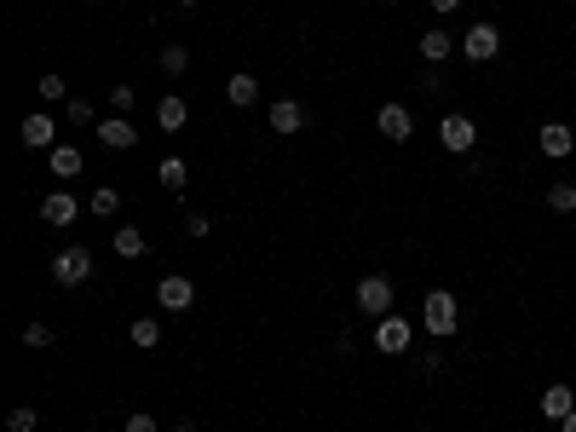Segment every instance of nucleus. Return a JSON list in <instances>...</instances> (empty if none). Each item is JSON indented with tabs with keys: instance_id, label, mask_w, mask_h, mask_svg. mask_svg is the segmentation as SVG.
Wrapping results in <instances>:
<instances>
[{
	"instance_id": "nucleus-1",
	"label": "nucleus",
	"mask_w": 576,
	"mask_h": 432,
	"mask_svg": "<svg viewBox=\"0 0 576 432\" xmlns=\"http://www.w3.org/2000/svg\"><path fill=\"white\" fill-rule=\"evenodd\" d=\"M392 295H398V288H392V277H386V271H369L364 283H357V312L381 323L386 312H392Z\"/></svg>"
},
{
	"instance_id": "nucleus-2",
	"label": "nucleus",
	"mask_w": 576,
	"mask_h": 432,
	"mask_svg": "<svg viewBox=\"0 0 576 432\" xmlns=\"http://www.w3.org/2000/svg\"><path fill=\"white\" fill-rule=\"evenodd\" d=\"M456 323H461V312H456V295H449V288H432L427 295V305H421V329L427 334H456Z\"/></svg>"
},
{
	"instance_id": "nucleus-3",
	"label": "nucleus",
	"mask_w": 576,
	"mask_h": 432,
	"mask_svg": "<svg viewBox=\"0 0 576 432\" xmlns=\"http://www.w3.org/2000/svg\"><path fill=\"white\" fill-rule=\"evenodd\" d=\"M439 145L449 150V156H467V150L478 145V121L461 116V110H449V116L439 121Z\"/></svg>"
},
{
	"instance_id": "nucleus-4",
	"label": "nucleus",
	"mask_w": 576,
	"mask_h": 432,
	"mask_svg": "<svg viewBox=\"0 0 576 432\" xmlns=\"http://www.w3.org/2000/svg\"><path fill=\"white\" fill-rule=\"evenodd\" d=\"M156 305H162V312H191V305H196V283L179 277V271H167L162 283H156Z\"/></svg>"
},
{
	"instance_id": "nucleus-5",
	"label": "nucleus",
	"mask_w": 576,
	"mask_h": 432,
	"mask_svg": "<svg viewBox=\"0 0 576 432\" xmlns=\"http://www.w3.org/2000/svg\"><path fill=\"white\" fill-rule=\"evenodd\" d=\"M87 277H92V254L87 249H64V254L52 259V283L58 288H81Z\"/></svg>"
},
{
	"instance_id": "nucleus-6",
	"label": "nucleus",
	"mask_w": 576,
	"mask_h": 432,
	"mask_svg": "<svg viewBox=\"0 0 576 432\" xmlns=\"http://www.w3.org/2000/svg\"><path fill=\"white\" fill-rule=\"evenodd\" d=\"M410 341H415V329H410V317H398V312H386V317L375 323V346L386 352V358H398V352H410Z\"/></svg>"
},
{
	"instance_id": "nucleus-7",
	"label": "nucleus",
	"mask_w": 576,
	"mask_h": 432,
	"mask_svg": "<svg viewBox=\"0 0 576 432\" xmlns=\"http://www.w3.org/2000/svg\"><path fill=\"white\" fill-rule=\"evenodd\" d=\"M461 52L473 58V64H490V58L502 52V35H496V23H473V29L461 35Z\"/></svg>"
},
{
	"instance_id": "nucleus-8",
	"label": "nucleus",
	"mask_w": 576,
	"mask_h": 432,
	"mask_svg": "<svg viewBox=\"0 0 576 432\" xmlns=\"http://www.w3.org/2000/svg\"><path fill=\"white\" fill-rule=\"evenodd\" d=\"M266 121H271V133H277V138H294V133L306 127V104H300V99H277Z\"/></svg>"
},
{
	"instance_id": "nucleus-9",
	"label": "nucleus",
	"mask_w": 576,
	"mask_h": 432,
	"mask_svg": "<svg viewBox=\"0 0 576 432\" xmlns=\"http://www.w3.org/2000/svg\"><path fill=\"white\" fill-rule=\"evenodd\" d=\"M18 138H24V150H52V145H58V121L35 110V116H24Z\"/></svg>"
},
{
	"instance_id": "nucleus-10",
	"label": "nucleus",
	"mask_w": 576,
	"mask_h": 432,
	"mask_svg": "<svg viewBox=\"0 0 576 432\" xmlns=\"http://www.w3.org/2000/svg\"><path fill=\"white\" fill-rule=\"evenodd\" d=\"M41 220L64 230V225H75V220H81V202H75V196H64V191H52V196L41 202Z\"/></svg>"
},
{
	"instance_id": "nucleus-11",
	"label": "nucleus",
	"mask_w": 576,
	"mask_h": 432,
	"mask_svg": "<svg viewBox=\"0 0 576 432\" xmlns=\"http://www.w3.org/2000/svg\"><path fill=\"white\" fill-rule=\"evenodd\" d=\"M375 127L392 138V145H403V138L415 133V121H410V110H403V104H381V116H375Z\"/></svg>"
},
{
	"instance_id": "nucleus-12",
	"label": "nucleus",
	"mask_w": 576,
	"mask_h": 432,
	"mask_svg": "<svg viewBox=\"0 0 576 432\" xmlns=\"http://www.w3.org/2000/svg\"><path fill=\"white\" fill-rule=\"evenodd\" d=\"M99 138H104L110 150H133V145H138V127H133L127 116H104V121H99Z\"/></svg>"
},
{
	"instance_id": "nucleus-13",
	"label": "nucleus",
	"mask_w": 576,
	"mask_h": 432,
	"mask_svg": "<svg viewBox=\"0 0 576 432\" xmlns=\"http://www.w3.org/2000/svg\"><path fill=\"white\" fill-rule=\"evenodd\" d=\"M576 150V133L565 127V121H548V127H542V156H553V162H565Z\"/></svg>"
},
{
	"instance_id": "nucleus-14",
	"label": "nucleus",
	"mask_w": 576,
	"mask_h": 432,
	"mask_svg": "<svg viewBox=\"0 0 576 432\" xmlns=\"http://www.w3.org/2000/svg\"><path fill=\"white\" fill-rule=\"evenodd\" d=\"M184 121H191L184 99H174V92H167V99L156 104V127H162V133H184Z\"/></svg>"
},
{
	"instance_id": "nucleus-15",
	"label": "nucleus",
	"mask_w": 576,
	"mask_h": 432,
	"mask_svg": "<svg viewBox=\"0 0 576 432\" xmlns=\"http://www.w3.org/2000/svg\"><path fill=\"white\" fill-rule=\"evenodd\" d=\"M46 167H52V179H75V174H81V150H75V145H52V150H46Z\"/></svg>"
},
{
	"instance_id": "nucleus-16",
	"label": "nucleus",
	"mask_w": 576,
	"mask_h": 432,
	"mask_svg": "<svg viewBox=\"0 0 576 432\" xmlns=\"http://www.w3.org/2000/svg\"><path fill=\"white\" fill-rule=\"evenodd\" d=\"M225 99L231 104H237V110H248V104H260V75H231V81H225Z\"/></svg>"
},
{
	"instance_id": "nucleus-17",
	"label": "nucleus",
	"mask_w": 576,
	"mask_h": 432,
	"mask_svg": "<svg viewBox=\"0 0 576 432\" xmlns=\"http://www.w3.org/2000/svg\"><path fill=\"white\" fill-rule=\"evenodd\" d=\"M571 409H576V392L571 387H548V392H542V415H548V421H565Z\"/></svg>"
},
{
	"instance_id": "nucleus-18",
	"label": "nucleus",
	"mask_w": 576,
	"mask_h": 432,
	"mask_svg": "<svg viewBox=\"0 0 576 432\" xmlns=\"http://www.w3.org/2000/svg\"><path fill=\"white\" fill-rule=\"evenodd\" d=\"M110 242H116V254H121V259H145V249H150V242H145V230H138V225H121Z\"/></svg>"
},
{
	"instance_id": "nucleus-19",
	"label": "nucleus",
	"mask_w": 576,
	"mask_h": 432,
	"mask_svg": "<svg viewBox=\"0 0 576 432\" xmlns=\"http://www.w3.org/2000/svg\"><path fill=\"white\" fill-rule=\"evenodd\" d=\"M156 179H162V191H184V179H191V167H184L179 156H162V162H156Z\"/></svg>"
},
{
	"instance_id": "nucleus-20",
	"label": "nucleus",
	"mask_w": 576,
	"mask_h": 432,
	"mask_svg": "<svg viewBox=\"0 0 576 432\" xmlns=\"http://www.w3.org/2000/svg\"><path fill=\"white\" fill-rule=\"evenodd\" d=\"M449 46H456V35H449V29H427V35H421V58H427V64H444Z\"/></svg>"
},
{
	"instance_id": "nucleus-21",
	"label": "nucleus",
	"mask_w": 576,
	"mask_h": 432,
	"mask_svg": "<svg viewBox=\"0 0 576 432\" xmlns=\"http://www.w3.org/2000/svg\"><path fill=\"white\" fill-rule=\"evenodd\" d=\"M52 341H58L52 323H41V317H35V323H24V346H29V352H46Z\"/></svg>"
},
{
	"instance_id": "nucleus-22",
	"label": "nucleus",
	"mask_w": 576,
	"mask_h": 432,
	"mask_svg": "<svg viewBox=\"0 0 576 432\" xmlns=\"http://www.w3.org/2000/svg\"><path fill=\"white\" fill-rule=\"evenodd\" d=\"M127 334H133V346H138V352H150L156 341H162V323H156V317H133V329H127Z\"/></svg>"
},
{
	"instance_id": "nucleus-23",
	"label": "nucleus",
	"mask_w": 576,
	"mask_h": 432,
	"mask_svg": "<svg viewBox=\"0 0 576 432\" xmlns=\"http://www.w3.org/2000/svg\"><path fill=\"white\" fill-rule=\"evenodd\" d=\"M35 427H41V409L35 404H18V409L6 415V432H35Z\"/></svg>"
},
{
	"instance_id": "nucleus-24",
	"label": "nucleus",
	"mask_w": 576,
	"mask_h": 432,
	"mask_svg": "<svg viewBox=\"0 0 576 432\" xmlns=\"http://www.w3.org/2000/svg\"><path fill=\"white\" fill-rule=\"evenodd\" d=\"M162 70H167V75H184V70H191V46H179V41L162 46Z\"/></svg>"
},
{
	"instance_id": "nucleus-25",
	"label": "nucleus",
	"mask_w": 576,
	"mask_h": 432,
	"mask_svg": "<svg viewBox=\"0 0 576 432\" xmlns=\"http://www.w3.org/2000/svg\"><path fill=\"white\" fill-rule=\"evenodd\" d=\"M548 208H553V213H571V208H576V184H571V179H559L553 191H548Z\"/></svg>"
},
{
	"instance_id": "nucleus-26",
	"label": "nucleus",
	"mask_w": 576,
	"mask_h": 432,
	"mask_svg": "<svg viewBox=\"0 0 576 432\" xmlns=\"http://www.w3.org/2000/svg\"><path fill=\"white\" fill-rule=\"evenodd\" d=\"M87 208H92V213H99V220H110V213L121 208V196L110 191V184H99V191H92V202H87Z\"/></svg>"
},
{
	"instance_id": "nucleus-27",
	"label": "nucleus",
	"mask_w": 576,
	"mask_h": 432,
	"mask_svg": "<svg viewBox=\"0 0 576 432\" xmlns=\"http://www.w3.org/2000/svg\"><path fill=\"white\" fill-rule=\"evenodd\" d=\"M64 116L75 121V127H92V121H99V110H92V99H70V104H64Z\"/></svg>"
},
{
	"instance_id": "nucleus-28",
	"label": "nucleus",
	"mask_w": 576,
	"mask_h": 432,
	"mask_svg": "<svg viewBox=\"0 0 576 432\" xmlns=\"http://www.w3.org/2000/svg\"><path fill=\"white\" fill-rule=\"evenodd\" d=\"M35 87H41V99H52V104H58V99H64V92H70V81H64V75H41Z\"/></svg>"
},
{
	"instance_id": "nucleus-29",
	"label": "nucleus",
	"mask_w": 576,
	"mask_h": 432,
	"mask_svg": "<svg viewBox=\"0 0 576 432\" xmlns=\"http://www.w3.org/2000/svg\"><path fill=\"white\" fill-rule=\"evenodd\" d=\"M127 432H162V427H156L150 409H133V415H127Z\"/></svg>"
},
{
	"instance_id": "nucleus-30",
	"label": "nucleus",
	"mask_w": 576,
	"mask_h": 432,
	"mask_svg": "<svg viewBox=\"0 0 576 432\" xmlns=\"http://www.w3.org/2000/svg\"><path fill=\"white\" fill-rule=\"evenodd\" d=\"M133 99H138L133 87H110V104H116V116H127V110H133Z\"/></svg>"
},
{
	"instance_id": "nucleus-31",
	"label": "nucleus",
	"mask_w": 576,
	"mask_h": 432,
	"mask_svg": "<svg viewBox=\"0 0 576 432\" xmlns=\"http://www.w3.org/2000/svg\"><path fill=\"white\" fill-rule=\"evenodd\" d=\"M184 230H191V237H208L213 220H208V213H191V220H184Z\"/></svg>"
},
{
	"instance_id": "nucleus-32",
	"label": "nucleus",
	"mask_w": 576,
	"mask_h": 432,
	"mask_svg": "<svg viewBox=\"0 0 576 432\" xmlns=\"http://www.w3.org/2000/svg\"><path fill=\"white\" fill-rule=\"evenodd\" d=\"M461 6V0H432V12H456Z\"/></svg>"
},
{
	"instance_id": "nucleus-33",
	"label": "nucleus",
	"mask_w": 576,
	"mask_h": 432,
	"mask_svg": "<svg viewBox=\"0 0 576 432\" xmlns=\"http://www.w3.org/2000/svg\"><path fill=\"white\" fill-rule=\"evenodd\" d=\"M559 432H576V409H571V415H565V421H559Z\"/></svg>"
},
{
	"instance_id": "nucleus-34",
	"label": "nucleus",
	"mask_w": 576,
	"mask_h": 432,
	"mask_svg": "<svg viewBox=\"0 0 576 432\" xmlns=\"http://www.w3.org/2000/svg\"><path fill=\"white\" fill-rule=\"evenodd\" d=\"M381 6H398V0H381Z\"/></svg>"
}]
</instances>
